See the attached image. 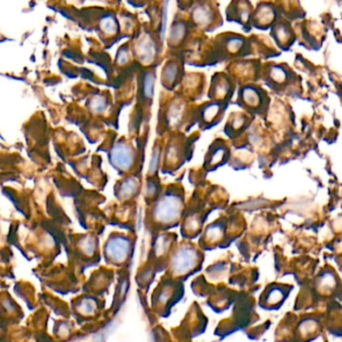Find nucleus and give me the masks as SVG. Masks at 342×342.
<instances>
[{"instance_id":"obj_1","label":"nucleus","mask_w":342,"mask_h":342,"mask_svg":"<svg viewBox=\"0 0 342 342\" xmlns=\"http://www.w3.org/2000/svg\"><path fill=\"white\" fill-rule=\"evenodd\" d=\"M183 210V188L178 185H170L156 199L153 207V218L162 225L174 224L181 217Z\"/></svg>"},{"instance_id":"obj_2","label":"nucleus","mask_w":342,"mask_h":342,"mask_svg":"<svg viewBox=\"0 0 342 342\" xmlns=\"http://www.w3.org/2000/svg\"><path fill=\"white\" fill-rule=\"evenodd\" d=\"M210 53L209 58L217 61L245 57L252 54V45L241 34L227 32L216 37Z\"/></svg>"},{"instance_id":"obj_3","label":"nucleus","mask_w":342,"mask_h":342,"mask_svg":"<svg viewBox=\"0 0 342 342\" xmlns=\"http://www.w3.org/2000/svg\"><path fill=\"white\" fill-rule=\"evenodd\" d=\"M267 92L255 84L242 85L238 90L237 103L249 116H265L270 106Z\"/></svg>"},{"instance_id":"obj_4","label":"nucleus","mask_w":342,"mask_h":342,"mask_svg":"<svg viewBox=\"0 0 342 342\" xmlns=\"http://www.w3.org/2000/svg\"><path fill=\"white\" fill-rule=\"evenodd\" d=\"M260 78L277 92H285L298 83L297 74L285 63H266L261 67Z\"/></svg>"},{"instance_id":"obj_5","label":"nucleus","mask_w":342,"mask_h":342,"mask_svg":"<svg viewBox=\"0 0 342 342\" xmlns=\"http://www.w3.org/2000/svg\"><path fill=\"white\" fill-rule=\"evenodd\" d=\"M189 15L191 26L205 32L215 30L223 23L218 7L209 1L196 2L190 9Z\"/></svg>"},{"instance_id":"obj_6","label":"nucleus","mask_w":342,"mask_h":342,"mask_svg":"<svg viewBox=\"0 0 342 342\" xmlns=\"http://www.w3.org/2000/svg\"><path fill=\"white\" fill-rule=\"evenodd\" d=\"M190 107L183 98H174L169 104L165 106V112L162 115L161 125L164 130H180L187 121L191 119L195 122L194 115L190 116ZM195 111V110H194Z\"/></svg>"},{"instance_id":"obj_7","label":"nucleus","mask_w":342,"mask_h":342,"mask_svg":"<svg viewBox=\"0 0 342 342\" xmlns=\"http://www.w3.org/2000/svg\"><path fill=\"white\" fill-rule=\"evenodd\" d=\"M227 106V103L212 100L205 102L195 109V122L198 123L201 130H210L222 121Z\"/></svg>"},{"instance_id":"obj_8","label":"nucleus","mask_w":342,"mask_h":342,"mask_svg":"<svg viewBox=\"0 0 342 342\" xmlns=\"http://www.w3.org/2000/svg\"><path fill=\"white\" fill-rule=\"evenodd\" d=\"M235 88L236 84L229 74L226 72H217L212 77L208 97L212 101L228 104L232 98Z\"/></svg>"},{"instance_id":"obj_9","label":"nucleus","mask_w":342,"mask_h":342,"mask_svg":"<svg viewBox=\"0 0 342 342\" xmlns=\"http://www.w3.org/2000/svg\"><path fill=\"white\" fill-rule=\"evenodd\" d=\"M186 145L188 144H186L185 139L182 137L173 138V140L169 142L165 150L164 172H166V170H178V168L184 164L188 150Z\"/></svg>"},{"instance_id":"obj_10","label":"nucleus","mask_w":342,"mask_h":342,"mask_svg":"<svg viewBox=\"0 0 342 342\" xmlns=\"http://www.w3.org/2000/svg\"><path fill=\"white\" fill-rule=\"evenodd\" d=\"M160 47H159V39H157L156 35L151 32H146L140 42L137 45V54L140 57L141 61L145 64H153L155 65L158 56L160 55Z\"/></svg>"},{"instance_id":"obj_11","label":"nucleus","mask_w":342,"mask_h":342,"mask_svg":"<svg viewBox=\"0 0 342 342\" xmlns=\"http://www.w3.org/2000/svg\"><path fill=\"white\" fill-rule=\"evenodd\" d=\"M230 158V148L223 140H216L205 156L204 168L213 171L224 166Z\"/></svg>"},{"instance_id":"obj_12","label":"nucleus","mask_w":342,"mask_h":342,"mask_svg":"<svg viewBox=\"0 0 342 342\" xmlns=\"http://www.w3.org/2000/svg\"><path fill=\"white\" fill-rule=\"evenodd\" d=\"M279 17V8L272 3L263 2L260 3L253 11L251 25L259 29H267L271 27Z\"/></svg>"},{"instance_id":"obj_13","label":"nucleus","mask_w":342,"mask_h":342,"mask_svg":"<svg viewBox=\"0 0 342 342\" xmlns=\"http://www.w3.org/2000/svg\"><path fill=\"white\" fill-rule=\"evenodd\" d=\"M271 36L277 46L284 50H288L295 42V33L291 23L282 16L271 26Z\"/></svg>"},{"instance_id":"obj_14","label":"nucleus","mask_w":342,"mask_h":342,"mask_svg":"<svg viewBox=\"0 0 342 342\" xmlns=\"http://www.w3.org/2000/svg\"><path fill=\"white\" fill-rule=\"evenodd\" d=\"M234 64V71L237 72L229 74L234 82H236V80H239V84L243 82L244 85H247L252 84V82H256L260 78L262 66L257 60L238 61Z\"/></svg>"},{"instance_id":"obj_15","label":"nucleus","mask_w":342,"mask_h":342,"mask_svg":"<svg viewBox=\"0 0 342 342\" xmlns=\"http://www.w3.org/2000/svg\"><path fill=\"white\" fill-rule=\"evenodd\" d=\"M183 62L178 58L169 59L162 70L161 82L165 89L172 91L184 80Z\"/></svg>"},{"instance_id":"obj_16","label":"nucleus","mask_w":342,"mask_h":342,"mask_svg":"<svg viewBox=\"0 0 342 342\" xmlns=\"http://www.w3.org/2000/svg\"><path fill=\"white\" fill-rule=\"evenodd\" d=\"M253 11L254 8L249 1H233L227 7V19L248 28L251 25Z\"/></svg>"},{"instance_id":"obj_17","label":"nucleus","mask_w":342,"mask_h":342,"mask_svg":"<svg viewBox=\"0 0 342 342\" xmlns=\"http://www.w3.org/2000/svg\"><path fill=\"white\" fill-rule=\"evenodd\" d=\"M111 161L116 168L122 171H130L135 164V150L129 144L121 142L111 151Z\"/></svg>"},{"instance_id":"obj_18","label":"nucleus","mask_w":342,"mask_h":342,"mask_svg":"<svg viewBox=\"0 0 342 342\" xmlns=\"http://www.w3.org/2000/svg\"><path fill=\"white\" fill-rule=\"evenodd\" d=\"M198 255L194 249L190 247H183L174 255L172 268L176 273L183 274L192 269L196 265Z\"/></svg>"},{"instance_id":"obj_19","label":"nucleus","mask_w":342,"mask_h":342,"mask_svg":"<svg viewBox=\"0 0 342 342\" xmlns=\"http://www.w3.org/2000/svg\"><path fill=\"white\" fill-rule=\"evenodd\" d=\"M252 119L253 117L249 116L246 112L234 111L233 113H231L229 120H228L225 126L226 135L231 139L238 138L248 129L252 122Z\"/></svg>"},{"instance_id":"obj_20","label":"nucleus","mask_w":342,"mask_h":342,"mask_svg":"<svg viewBox=\"0 0 342 342\" xmlns=\"http://www.w3.org/2000/svg\"><path fill=\"white\" fill-rule=\"evenodd\" d=\"M191 28V24L185 19H176L175 21H173L168 36L169 48L174 49L183 47L186 40L188 39Z\"/></svg>"},{"instance_id":"obj_21","label":"nucleus","mask_w":342,"mask_h":342,"mask_svg":"<svg viewBox=\"0 0 342 342\" xmlns=\"http://www.w3.org/2000/svg\"><path fill=\"white\" fill-rule=\"evenodd\" d=\"M130 242L124 237H113L106 245L107 256L116 262H123L129 253Z\"/></svg>"},{"instance_id":"obj_22","label":"nucleus","mask_w":342,"mask_h":342,"mask_svg":"<svg viewBox=\"0 0 342 342\" xmlns=\"http://www.w3.org/2000/svg\"><path fill=\"white\" fill-rule=\"evenodd\" d=\"M156 73L155 70H147L143 77L142 84V96L144 99L153 100L154 98V89H155Z\"/></svg>"},{"instance_id":"obj_23","label":"nucleus","mask_w":342,"mask_h":342,"mask_svg":"<svg viewBox=\"0 0 342 342\" xmlns=\"http://www.w3.org/2000/svg\"><path fill=\"white\" fill-rule=\"evenodd\" d=\"M140 189V183L135 178H129L127 179L121 187L120 194L123 198H130L137 194Z\"/></svg>"},{"instance_id":"obj_24","label":"nucleus","mask_w":342,"mask_h":342,"mask_svg":"<svg viewBox=\"0 0 342 342\" xmlns=\"http://www.w3.org/2000/svg\"><path fill=\"white\" fill-rule=\"evenodd\" d=\"M161 147L160 146H155L154 149H153V155H151L150 158V163H149V167H148V175H150V177H155V174L158 171V167H159V163H160V158H161Z\"/></svg>"},{"instance_id":"obj_25","label":"nucleus","mask_w":342,"mask_h":342,"mask_svg":"<svg viewBox=\"0 0 342 342\" xmlns=\"http://www.w3.org/2000/svg\"><path fill=\"white\" fill-rule=\"evenodd\" d=\"M186 81H188L187 83L188 84H193V81H192V75H189V79L188 80H186ZM195 84H196V87L197 88H203V82H202V80H200L199 79V75H197V77H196V82H195ZM189 88V93H188V98H192L193 99V95H196V96H198L197 98H199L200 97L199 96H201V93H202V91L203 90H200V89H198V90H195V89H193V85L191 86V87H188ZM187 88V89H188Z\"/></svg>"},{"instance_id":"obj_26","label":"nucleus","mask_w":342,"mask_h":342,"mask_svg":"<svg viewBox=\"0 0 342 342\" xmlns=\"http://www.w3.org/2000/svg\"><path fill=\"white\" fill-rule=\"evenodd\" d=\"M81 308L85 312H92L94 310V303L90 302V300H85L83 304H81Z\"/></svg>"}]
</instances>
